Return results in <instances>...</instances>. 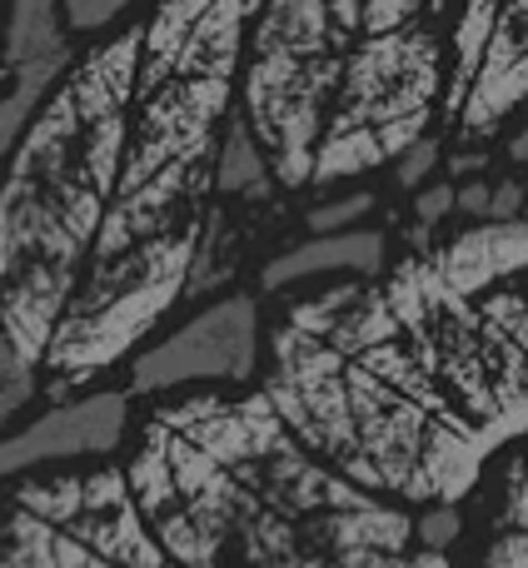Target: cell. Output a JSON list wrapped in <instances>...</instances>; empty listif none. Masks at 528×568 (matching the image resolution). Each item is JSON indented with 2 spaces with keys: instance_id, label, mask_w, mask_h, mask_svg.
Returning <instances> with one entry per match:
<instances>
[{
  "instance_id": "obj_1",
  "label": "cell",
  "mask_w": 528,
  "mask_h": 568,
  "mask_svg": "<svg viewBox=\"0 0 528 568\" xmlns=\"http://www.w3.org/2000/svg\"><path fill=\"white\" fill-rule=\"evenodd\" d=\"M150 539L175 568H449L424 514L319 464L264 394H195L145 424L125 469Z\"/></svg>"
},
{
  "instance_id": "obj_2",
  "label": "cell",
  "mask_w": 528,
  "mask_h": 568,
  "mask_svg": "<svg viewBox=\"0 0 528 568\" xmlns=\"http://www.w3.org/2000/svg\"><path fill=\"white\" fill-rule=\"evenodd\" d=\"M135 70L140 26L90 50L0 165V324L30 369H40L115 195Z\"/></svg>"
},
{
  "instance_id": "obj_3",
  "label": "cell",
  "mask_w": 528,
  "mask_h": 568,
  "mask_svg": "<svg viewBox=\"0 0 528 568\" xmlns=\"http://www.w3.org/2000/svg\"><path fill=\"white\" fill-rule=\"evenodd\" d=\"M264 399L319 464L409 514L454 509L489 454L479 434L414 404L374 369H349L299 324L280 334V369Z\"/></svg>"
},
{
  "instance_id": "obj_4",
  "label": "cell",
  "mask_w": 528,
  "mask_h": 568,
  "mask_svg": "<svg viewBox=\"0 0 528 568\" xmlns=\"http://www.w3.org/2000/svg\"><path fill=\"white\" fill-rule=\"evenodd\" d=\"M125 469L26 479L0 509V568H160Z\"/></svg>"
},
{
  "instance_id": "obj_5",
  "label": "cell",
  "mask_w": 528,
  "mask_h": 568,
  "mask_svg": "<svg viewBox=\"0 0 528 568\" xmlns=\"http://www.w3.org/2000/svg\"><path fill=\"white\" fill-rule=\"evenodd\" d=\"M334 65L329 55V10L324 0H270L255 26L245 110L260 155L270 150L274 175L284 185H304L314 165V130L329 95Z\"/></svg>"
},
{
  "instance_id": "obj_6",
  "label": "cell",
  "mask_w": 528,
  "mask_h": 568,
  "mask_svg": "<svg viewBox=\"0 0 528 568\" xmlns=\"http://www.w3.org/2000/svg\"><path fill=\"white\" fill-rule=\"evenodd\" d=\"M434 80H439V45H434L429 26L409 20L404 30L374 36L349 65L339 120L319 145V160L309 165L314 185H329L339 175H359L379 160L404 155L424 130Z\"/></svg>"
},
{
  "instance_id": "obj_7",
  "label": "cell",
  "mask_w": 528,
  "mask_h": 568,
  "mask_svg": "<svg viewBox=\"0 0 528 568\" xmlns=\"http://www.w3.org/2000/svg\"><path fill=\"white\" fill-rule=\"evenodd\" d=\"M260 364V314L250 294H225L170 339L145 349L130 369V389L165 394L180 384H245Z\"/></svg>"
},
{
  "instance_id": "obj_8",
  "label": "cell",
  "mask_w": 528,
  "mask_h": 568,
  "mask_svg": "<svg viewBox=\"0 0 528 568\" xmlns=\"http://www.w3.org/2000/svg\"><path fill=\"white\" fill-rule=\"evenodd\" d=\"M130 429V399L120 389H95L85 399H70L30 419L26 429L0 439V479H20L45 464L70 459H105L120 449Z\"/></svg>"
},
{
  "instance_id": "obj_9",
  "label": "cell",
  "mask_w": 528,
  "mask_h": 568,
  "mask_svg": "<svg viewBox=\"0 0 528 568\" xmlns=\"http://www.w3.org/2000/svg\"><path fill=\"white\" fill-rule=\"evenodd\" d=\"M65 30H60V0H16L6 26V95H0V165L16 145L20 125L35 115L45 90L65 70Z\"/></svg>"
},
{
  "instance_id": "obj_10",
  "label": "cell",
  "mask_w": 528,
  "mask_h": 568,
  "mask_svg": "<svg viewBox=\"0 0 528 568\" xmlns=\"http://www.w3.org/2000/svg\"><path fill=\"white\" fill-rule=\"evenodd\" d=\"M528 95V0H499L484 65L474 70V95L464 105V130L484 135Z\"/></svg>"
},
{
  "instance_id": "obj_11",
  "label": "cell",
  "mask_w": 528,
  "mask_h": 568,
  "mask_svg": "<svg viewBox=\"0 0 528 568\" xmlns=\"http://www.w3.org/2000/svg\"><path fill=\"white\" fill-rule=\"evenodd\" d=\"M384 265V235L374 230H344V235H314L309 245H294L260 270L264 290H290L314 275H374Z\"/></svg>"
},
{
  "instance_id": "obj_12",
  "label": "cell",
  "mask_w": 528,
  "mask_h": 568,
  "mask_svg": "<svg viewBox=\"0 0 528 568\" xmlns=\"http://www.w3.org/2000/svg\"><path fill=\"white\" fill-rule=\"evenodd\" d=\"M449 568H528V454L504 474L479 549L469 559H454Z\"/></svg>"
},
{
  "instance_id": "obj_13",
  "label": "cell",
  "mask_w": 528,
  "mask_h": 568,
  "mask_svg": "<svg viewBox=\"0 0 528 568\" xmlns=\"http://www.w3.org/2000/svg\"><path fill=\"white\" fill-rule=\"evenodd\" d=\"M524 265H528V225L524 220L469 230V235L444 255V275L459 284V290H479V284L509 275V270H524Z\"/></svg>"
},
{
  "instance_id": "obj_14",
  "label": "cell",
  "mask_w": 528,
  "mask_h": 568,
  "mask_svg": "<svg viewBox=\"0 0 528 568\" xmlns=\"http://www.w3.org/2000/svg\"><path fill=\"white\" fill-rule=\"evenodd\" d=\"M215 185L225 190V195H264L270 190V175H264V155L255 145V135H250L245 115H235L225 125V150H220V175Z\"/></svg>"
},
{
  "instance_id": "obj_15",
  "label": "cell",
  "mask_w": 528,
  "mask_h": 568,
  "mask_svg": "<svg viewBox=\"0 0 528 568\" xmlns=\"http://www.w3.org/2000/svg\"><path fill=\"white\" fill-rule=\"evenodd\" d=\"M35 389H40L35 369H30V364L16 354L6 324H0V429H6V424L16 419V414L26 409L30 399H35Z\"/></svg>"
},
{
  "instance_id": "obj_16",
  "label": "cell",
  "mask_w": 528,
  "mask_h": 568,
  "mask_svg": "<svg viewBox=\"0 0 528 568\" xmlns=\"http://www.w3.org/2000/svg\"><path fill=\"white\" fill-rule=\"evenodd\" d=\"M369 210H374V195H369V190H354V195L329 200V205L309 210V230H319V235H344V230L359 225Z\"/></svg>"
},
{
  "instance_id": "obj_17",
  "label": "cell",
  "mask_w": 528,
  "mask_h": 568,
  "mask_svg": "<svg viewBox=\"0 0 528 568\" xmlns=\"http://www.w3.org/2000/svg\"><path fill=\"white\" fill-rule=\"evenodd\" d=\"M60 6H65L70 30H105L110 20H120L135 0H60Z\"/></svg>"
},
{
  "instance_id": "obj_18",
  "label": "cell",
  "mask_w": 528,
  "mask_h": 568,
  "mask_svg": "<svg viewBox=\"0 0 528 568\" xmlns=\"http://www.w3.org/2000/svg\"><path fill=\"white\" fill-rule=\"evenodd\" d=\"M434 165H439V145H434V140H414V145L404 150V160H399V185L414 190Z\"/></svg>"
},
{
  "instance_id": "obj_19",
  "label": "cell",
  "mask_w": 528,
  "mask_h": 568,
  "mask_svg": "<svg viewBox=\"0 0 528 568\" xmlns=\"http://www.w3.org/2000/svg\"><path fill=\"white\" fill-rule=\"evenodd\" d=\"M424 0H369V30L384 36V30H399L404 20L419 16Z\"/></svg>"
},
{
  "instance_id": "obj_20",
  "label": "cell",
  "mask_w": 528,
  "mask_h": 568,
  "mask_svg": "<svg viewBox=\"0 0 528 568\" xmlns=\"http://www.w3.org/2000/svg\"><path fill=\"white\" fill-rule=\"evenodd\" d=\"M449 210H454V190H449V185H429V190L419 195V225L429 230L434 220L449 215Z\"/></svg>"
},
{
  "instance_id": "obj_21",
  "label": "cell",
  "mask_w": 528,
  "mask_h": 568,
  "mask_svg": "<svg viewBox=\"0 0 528 568\" xmlns=\"http://www.w3.org/2000/svg\"><path fill=\"white\" fill-rule=\"evenodd\" d=\"M509 160H519V165H528V125L514 135V145H509Z\"/></svg>"
},
{
  "instance_id": "obj_22",
  "label": "cell",
  "mask_w": 528,
  "mask_h": 568,
  "mask_svg": "<svg viewBox=\"0 0 528 568\" xmlns=\"http://www.w3.org/2000/svg\"><path fill=\"white\" fill-rule=\"evenodd\" d=\"M519 220H524V225H528V185H524V215H519Z\"/></svg>"
},
{
  "instance_id": "obj_23",
  "label": "cell",
  "mask_w": 528,
  "mask_h": 568,
  "mask_svg": "<svg viewBox=\"0 0 528 568\" xmlns=\"http://www.w3.org/2000/svg\"><path fill=\"white\" fill-rule=\"evenodd\" d=\"M160 568H175V564H170V559H165V564H160Z\"/></svg>"
}]
</instances>
